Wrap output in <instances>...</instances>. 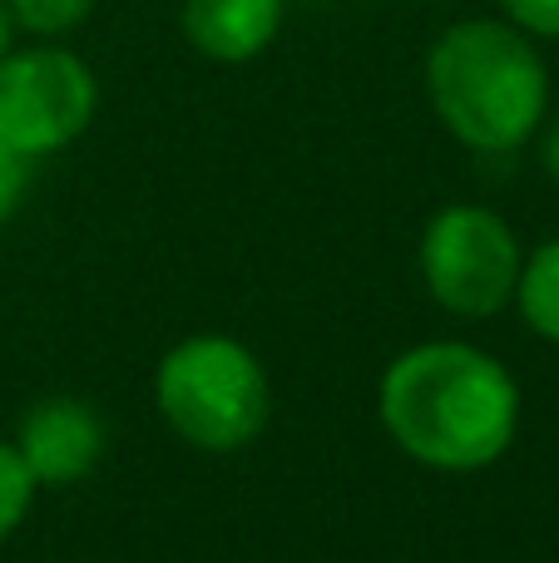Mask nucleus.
<instances>
[{"label": "nucleus", "instance_id": "6e6552de", "mask_svg": "<svg viewBox=\"0 0 559 563\" xmlns=\"http://www.w3.org/2000/svg\"><path fill=\"white\" fill-rule=\"evenodd\" d=\"M515 307H520L525 327L535 336L559 346V238L525 253L520 282H515Z\"/></svg>", "mask_w": 559, "mask_h": 563}, {"label": "nucleus", "instance_id": "4468645a", "mask_svg": "<svg viewBox=\"0 0 559 563\" xmlns=\"http://www.w3.org/2000/svg\"><path fill=\"white\" fill-rule=\"evenodd\" d=\"M10 45H15V15H10V5L0 0V55H6Z\"/></svg>", "mask_w": 559, "mask_h": 563}, {"label": "nucleus", "instance_id": "7ed1b4c3", "mask_svg": "<svg viewBox=\"0 0 559 563\" xmlns=\"http://www.w3.org/2000/svg\"><path fill=\"white\" fill-rule=\"evenodd\" d=\"M154 406L178 440L208 455H228L263 435L273 416V386L243 341L198 331L164 351L154 371Z\"/></svg>", "mask_w": 559, "mask_h": 563}, {"label": "nucleus", "instance_id": "f03ea898", "mask_svg": "<svg viewBox=\"0 0 559 563\" xmlns=\"http://www.w3.org/2000/svg\"><path fill=\"white\" fill-rule=\"evenodd\" d=\"M426 99L441 129L471 154H515L550 114V65L511 20H456L426 49Z\"/></svg>", "mask_w": 559, "mask_h": 563}, {"label": "nucleus", "instance_id": "9b49d317", "mask_svg": "<svg viewBox=\"0 0 559 563\" xmlns=\"http://www.w3.org/2000/svg\"><path fill=\"white\" fill-rule=\"evenodd\" d=\"M511 25L535 40H559V0H495Z\"/></svg>", "mask_w": 559, "mask_h": 563}, {"label": "nucleus", "instance_id": "423d86ee", "mask_svg": "<svg viewBox=\"0 0 559 563\" xmlns=\"http://www.w3.org/2000/svg\"><path fill=\"white\" fill-rule=\"evenodd\" d=\"M15 450L35 485H75L105 455V426L75 396H50L25 410L15 430Z\"/></svg>", "mask_w": 559, "mask_h": 563}, {"label": "nucleus", "instance_id": "1a4fd4ad", "mask_svg": "<svg viewBox=\"0 0 559 563\" xmlns=\"http://www.w3.org/2000/svg\"><path fill=\"white\" fill-rule=\"evenodd\" d=\"M35 489L40 485H35V475L25 470V460H20L15 440H0V544L25 525L30 505H35Z\"/></svg>", "mask_w": 559, "mask_h": 563}, {"label": "nucleus", "instance_id": "39448f33", "mask_svg": "<svg viewBox=\"0 0 559 563\" xmlns=\"http://www.w3.org/2000/svg\"><path fill=\"white\" fill-rule=\"evenodd\" d=\"M99 109V79L65 45H10L0 55V144L20 158H50L69 148Z\"/></svg>", "mask_w": 559, "mask_h": 563}, {"label": "nucleus", "instance_id": "ddd939ff", "mask_svg": "<svg viewBox=\"0 0 559 563\" xmlns=\"http://www.w3.org/2000/svg\"><path fill=\"white\" fill-rule=\"evenodd\" d=\"M535 139H540V168L559 184V114H545V124Z\"/></svg>", "mask_w": 559, "mask_h": 563}, {"label": "nucleus", "instance_id": "0eeeda50", "mask_svg": "<svg viewBox=\"0 0 559 563\" xmlns=\"http://www.w3.org/2000/svg\"><path fill=\"white\" fill-rule=\"evenodd\" d=\"M287 0H184V40L213 65H248L277 40Z\"/></svg>", "mask_w": 559, "mask_h": 563}, {"label": "nucleus", "instance_id": "9d476101", "mask_svg": "<svg viewBox=\"0 0 559 563\" xmlns=\"http://www.w3.org/2000/svg\"><path fill=\"white\" fill-rule=\"evenodd\" d=\"M10 15H15V30L35 40H55V35H69L75 25H85L95 0H6Z\"/></svg>", "mask_w": 559, "mask_h": 563}, {"label": "nucleus", "instance_id": "20e7f679", "mask_svg": "<svg viewBox=\"0 0 559 563\" xmlns=\"http://www.w3.org/2000/svg\"><path fill=\"white\" fill-rule=\"evenodd\" d=\"M416 263L436 307L465 321H485L515 301L525 247L495 208L446 203L426 223Z\"/></svg>", "mask_w": 559, "mask_h": 563}, {"label": "nucleus", "instance_id": "f257e3e1", "mask_svg": "<svg viewBox=\"0 0 559 563\" xmlns=\"http://www.w3.org/2000/svg\"><path fill=\"white\" fill-rule=\"evenodd\" d=\"M376 416L406 460L475 475L520 435V386L505 361L471 341H421L382 371Z\"/></svg>", "mask_w": 559, "mask_h": 563}, {"label": "nucleus", "instance_id": "f8f14e48", "mask_svg": "<svg viewBox=\"0 0 559 563\" xmlns=\"http://www.w3.org/2000/svg\"><path fill=\"white\" fill-rule=\"evenodd\" d=\"M25 194H30V158H20L15 148L0 144V228L20 213Z\"/></svg>", "mask_w": 559, "mask_h": 563}]
</instances>
